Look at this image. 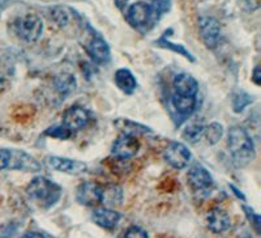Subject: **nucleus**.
<instances>
[{
	"label": "nucleus",
	"mask_w": 261,
	"mask_h": 238,
	"mask_svg": "<svg viewBox=\"0 0 261 238\" xmlns=\"http://www.w3.org/2000/svg\"><path fill=\"white\" fill-rule=\"evenodd\" d=\"M93 220L105 229H113L120 220V213L110 208H97L93 212Z\"/></svg>",
	"instance_id": "16"
},
{
	"label": "nucleus",
	"mask_w": 261,
	"mask_h": 238,
	"mask_svg": "<svg viewBox=\"0 0 261 238\" xmlns=\"http://www.w3.org/2000/svg\"><path fill=\"white\" fill-rule=\"evenodd\" d=\"M114 80H115L116 86L125 94H132L137 88V81L134 74L127 68L118 69L114 75Z\"/></svg>",
	"instance_id": "17"
},
{
	"label": "nucleus",
	"mask_w": 261,
	"mask_h": 238,
	"mask_svg": "<svg viewBox=\"0 0 261 238\" xmlns=\"http://www.w3.org/2000/svg\"><path fill=\"white\" fill-rule=\"evenodd\" d=\"M174 89L175 94L187 96V97H196L199 92V83L196 81L195 78H192L188 74H179L174 78Z\"/></svg>",
	"instance_id": "14"
},
{
	"label": "nucleus",
	"mask_w": 261,
	"mask_h": 238,
	"mask_svg": "<svg viewBox=\"0 0 261 238\" xmlns=\"http://www.w3.org/2000/svg\"><path fill=\"white\" fill-rule=\"evenodd\" d=\"M157 45L160 46V47L169 49V50L174 51V53L180 54V55H183L184 58H187V59H190L191 62H193V60H195V58H193L192 54H191L188 50H186V47H184V46L176 45V43H172V42H170L169 39L166 38V36H165V34H163V36L161 37L160 39H158Z\"/></svg>",
	"instance_id": "24"
},
{
	"label": "nucleus",
	"mask_w": 261,
	"mask_h": 238,
	"mask_svg": "<svg viewBox=\"0 0 261 238\" xmlns=\"http://www.w3.org/2000/svg\"><path fill=\"white\" fill-rule=\"evenodd\" d=\"M204 127L205 126L202 125V123H191V125L187 126V128L184 130L183 137L192 144L197 143V141H200L202 135H204Z\"/></svg>",
	"instance_id": "23"
},
{
	"label": "nucleus",
	"mask_w": 261,
	"mask_h": 238,
	"mask_svg": "<svg viewBox=\"0 0 261 238\" xmlns=\"http://www.w3.org/2000/svg\"><path fill=\"white\" fill-rule=\"evenodd\" d=\"M12 28L18 38L27 43H34L43 33V21L36 13H27L16 18Z\"/></svg>",
	"instance_id": "4"
},
{
	"label": "nucleus",
	"mask_w": 261,
	"mask_h": 238,
	"mask_svg": "<svg viewBox=\"0 0 261 238\" xmlns=\"http://www.w3.org/2000/svg\"><path fill=\"white\" fill-rule=\"evenodd\" d=\"M73 132L69 130V128L65 127L64 125H60V126H54V127L47 128L45 131V135L47 136L54 137V139H60V140H67L72 136Z\"/></svg>",
	"instance_id": "25"
},
{
	"label": "nucleus",
	"mask_w": 261,
	"mask_h": 238,
	"mask_svg": "<svg viewBox=\"0 0 261 238\" xmlns=\"http://www.w3.org/2000/svg\"><path fill=\"white\" fill-rule=\"evenodd\" d=\"M55 84V89L59 93L60 96L65 97L67 94L72 93L76 88V80L72 75H62V76H58L54 81Z\"/></svg>",
	"instance_id": "21"
},
{
	"label": "nucleus",
	"mask_w": 261,
	"mask_h": 238,
	"mask_svg": "<svg viewBox=\"0 0 261 238\" xmlns=\"http://www.w3.org/2000/svg\"><path fill=\"white\" fill-rule=\"evenodd\" d=\"M3 6H4V0H0V9L3 8Z\"/></svg>",
	"instance_id": "35"
},
{
	"label": "nucleus",
	"mask_w": 261,
	"mask_h": 238,
	"mask_svg": "<svg viewBox=\"0 0 261 238\" xmlns=\"http://www.w3.org/2000/svg\"><path fill=\"white\" fill-rule=\"evenodd\" d=\"M27 194L33 202L38 203L41 207L48 208L59 200L62 188L55 182L45 177H37L28 185Z\"/></svg>",
	"instance_id": "2"
},
{
	"label": "nucleus",
	"mask_w": 261,
	"mask_h": 238,
	"mask_svg": "<svg viewBox=\"0 0 261 238\" xmlns=\"http://www.w3.org/2000/svg\"><path fill=\"white\" fill-rule=\"evenodd\" d=\"M163 157H165L167 164L171 165L174 169H184L191 162L192 155H191L190 149L183 143L171 141L165 149Z\"/></svg>",
	"instance_id": "6"
},
{
	"label": "nucleus",
	"mask_w": 261,
	"mask_h": 238,
	"mask_svg": "<svg viewBox=\"0 0 261 238\" xmlns=\"http://www.w3.org/2000/svg\"><path fill=\"white\" fill-rule=\"evenodd\" d=\"M243 209H244V212H246L248 220L251 221V224H252L253 226H255L256 232L260 233V216H258L257 213H255V211H253L252 208L247 207V205H244Z\"/></svg>",
	"instance_id": "28"
},
{
	"label": "nucleus",
	"mask_w": 261,
	"mask_h": 238,
	"mask_svg": "<svg viewBox=\"0 0 261 238\" xmlns=\"http://www.w3.org/2000/svg\"><path fill=\"white\" fill-rule=\"evenodd\" d=\"M102 186L98 185L97 182L86 181L81 183L77 187L76 198L80 204L88 205V207H94V205L102 203Z\"/></svg>",
	"instance_id": "8"
},
{
	"label": "nucleus",
	"mask_w": 261,
	"mask_h": 238,
	"mask_svg": "<svg viewBox=\"0 0 261 238\" xmlns=\"http://www.w3.org/2000/svg\"><path fill=\"white\" fill-rule=\"evenodd\" d=\"M222 135V125L218 122H213L209 126H206V127H204V135H202V136L205 137V140H206V143H208L209 146H214V144H217L220 141Z\"/></svg>",
	"instance_id": "22"
},
{
	"label": "nucleus",
	"mask_w": 261,
	"mask_h": 238,
	"mask_svg": "<svg viewBox=\"0 0 261 238\" xmlns=\"http://www.w3.org/2000/svg\"><path fill=\"white\" fill-rule=\"evenodd\" d=\"M206 224L213 233H223L231 226V219L223 209L213 208L206 216Z\"/></svg>",
	"instance_id": "15"
},
{
	"label": "nucleus",
	"mask_w": 261,
	"mask_h": 238,
	"mask_svg": "<svg viewBox=\"0 0 261 238\" xmlns=\"http://www.w3.org/2000/svg\"><path fill=\"white\" fill-rule=\"evenodd\" d=\"M200 33L206 47L214 49L221 39V24L214 17H201L199 21Z\"/></svg>",
	"instance_id": "10"
},
{
	"label": "nucleus",
	"mask_w": 261,
	"mask_h": 238,
	"mask_svg": "<svg viewBox=\"0 0 261 238\" xmlns=\"http://www.w3.org/2000/svg\"><path fill=\"white\" fill-rule=\"evenodd\" d=\"M123 200L122 188L116 185H110L102 188V203L107 205H119Z\"/></svg>",
	"instance_id": "20"
},
{
	"label": "nucleus",
	"mask_w": 261,
	"mask_h": 238,
	"mask_svg": "<svg viewBox=\"0 0 261 238\" xmlns=\"http://www.w3.org/2000/svg\"><path fill=\"white\" fill-rule=\"evenodd\" d=\"M127 20L132 27L135 28H146L155 22L154 13L151 9L150 4L145 2H137L135 4H130L127 9Z\"/></svg>",
	"instance_id": "5"
},
{
	"label": "nucleus",
	"mask_w": 261,
	"mask_h": 238,
	"mask_svg": "<svg viewBox=\"0 0 261 238\" xmlns=\"http://www.w3.org/2000/svg\"><path fill=\"white\" fill-rule=\"evenodd\" d=\"M252 102L251 100V96L247 94L246 92H238L234 96V100H232V107H234L235 113H241L244 110V107L248 106L249 104Z\"/></svg>",
	"instance_id": "26"
},
{
	"label": "nucleus",
	"mask_w": 261,
	"mask_h": 238,
	"mask_svg": "<svg viewBox=\"0 0 261 238\" xmlns=\"http://www.w3.org/2000/svg\"><path fill=\"white\" fill-rule=\"evenodd\" d=\"M196 97H187V96L175 94L172 97V105L180 115L188 116L196 109Z\"/></svg>",
	"instance_id": "19"
},
{
	"label": "nucleus",
	"mask_w": 261,
	"mask_h": 238,
	"mask_svg": "<svg viewBox=\"0 0 261 238\" xmlns=\"http://www.w3.org/2000/svg\"><path fill=\"white\" fill-rule=\"evenodd\" d=\"M86 51L89 57L98 64H106L111 59V51L107 42L102 37L93 36L86 46Z\"/></svg>",
	"instance_id": "13"
},
{
	"label": "nucleus",
	"mask_w": 261,
	"mask_h": 238,
	"mask_svg": "<svg viewBox=\"0 0 261 238\" xmlns=\"http://www.w3.org/2000/svg\"><path fill=\"white\" fill-rule=\"evenodd\" d=\"M46 164L51 169L60 173H65V174H71V176L83 174L88 170V165L83 161L71 160V158L59 157V156H48L46 158Z\"/></svg>",
	"instance_id": "7"
},
{
	"label": "nucleus",
	"mask_w": 261,
	"mask_h": 238,
	"mask_svg": "<svg viewBox=\"0 0 261 238\" xmlns=\"http://www.w3.org/2000/svg\"><path fill=\"white\" fill-rule=\"evenodd\" d=\"M115 127H118L124 135H130V136H136L139 134H148L151 132V130L141 123L134 122L129 119H118L114 122Z\"/></svg>",
	"instance_id": "18"
},
{
	"label": "nucleus",
	"mask_w": 261,
	"mask_h": 238,
	"mask_svg": "<svg viewBox=\"0 0 261 238\" xmlns=\"http://www.w3.org/2000/svg\"><path fill=\"white\" fill-rule=\"evenodd\" d=\"M231 188H232V190H234V191H235V194H237V197H238V198H242V199H243V200H244V197H243V194H242V193H241V191H239V190H237V188H235V187H234V186H231Z\"/></svg>",
	"instance_id": "34"
},
{
	"label": "nucleus",
	"mask_w": 261,
	"mask_h": 238,
	"mask_svg": "<svg viewBox=\"0 0 261 238\" xmlns=\"http://www.w3.org/2000/svg\"><path fill=\"white\" fill-rule=\"evenodd\" d=\"M188 183L195 193L202 194L211 190L213 186V178L211 173L201 165H195L188 172Z\"/></svg>",
	"instance_id": "9"
},
{
	"label": "nucleus",
	"mask_w": 261,
	"mask_h": 238,
	"mask_svg": "<svg viewBox=\"0 0 261 238\" xmlns=\"http://www.w3.org/2000/svg\"><path fill=\"white\" fill-rule=\"evenodd\" d=\"M89 122V113L81 106H72L63 115V125L72 132L83 130Z\"/></svg>",
	"instance_id": "12"
},
{
	"label": "nucleus",
	"mask_w": 261,
	"mask_h": 238,
	"mask_svg": "<svg viewBox=\"0 0 261 238\" xmlns=\"http://www.w3.org/2000/svg\"><path fill=\"white\" fill-rule=\"evenodd\" d=\"M53 17L59 27H65V25L68 24L69 16L68 13H67V11H65V8H63V7H57V8H54Z\"/></svg>",
	"instance_id": "27"
},
{
	"label": "nucleus",
	"mask_w": 261,
	"mask_h": 238,
	"mask_svg": "<svg viewBox=\"0 0 261 238\" xmlns=\"http://www.w3.org/2000/svg\"><path fill=\"white\" fill-rule=\"evenodd\" d=\"M20 238H45L42 234L36 232H29V233H25L24 235H21Z\"/></svg>",
	"instance_id": "31"
},
{
	"label": "nucleus",
	"mask_w": 261,
	"mask_h": 238,
	"mask_svg": "<svg viewBox=\"0 0 261 238\" xmlns=\"http://www.w3.org/2000/svg\"><path fill=\"white\" fill-rule=\"evenodd\" d=\"M252 80L256 85H260L261 84V72H260V67L256 66L255 69H253L252 74Z\"/></svg>",
	"instance_id": "30"
},
{
	"label": "nucleus",
	"mask_w": 261,
	"mask_h": 238,
	"mask_svg": "<svg viewBox=\"0 0 261 238\" xmlns=\"http://www.w3.org/2000/svg\"><path fill=\"white\" fill-rule=\"evenodd\" d=\"M114 2H115V6L118 7L119 9H122V11L127 7L128 4V0H114Z\"/></svg>",
	"instance_id": "32"
},
{
	"label": "nucleus",
	"mask_w": 261,
	"mask_h": 238,
	"mask_svg": "<svg viewBox=\"0 0 261 238\" xmlns=\"http://www.w3.org/2000/svg\"><path fill=\"white\" fill-rule=\"evenodd\" d=\"M6 85H7L6 78H4L3 75L0 74V92H2V90H3L4 88H6Z\"/></svg>",
	"instance_id": "33"
},
{
	"label": "nucleus",
	"mask_w": 261,
	"mask_h": 238,
	"mask_svg": "<svg viewBox=\"0 0 261 238\" xmlns=\"http://www.w3.org/2000/svg\"><path fill=\"white\" fill-rule=\"evenodd\" d=\"M0 170H22L36 173L41 170L38 161L24 151L0 149Z\"/></svg>",
	"instance_id": "3"
},
{
	"label": "nucleus",
	"mask_w": 261,
	"mask_h": 238,
	"mask_svg": "<svg viewBox=\"0 0 261 238\" xmlns=\"http://www.w3.org/2000/svg\"><path fill=\"white\" fill-rule=\"evenodd\" d=\"M227 147L237 166H246L255 158V144L243 127L234 126L228 130Z\"/></svg>",
	"instance_id": "1"
},
{
	"label": "nucleus",
	"mask_w": 261,
	"mask_h": 238,
	"mask_svg": "<svg viewBox=\"0 0 261 238\" xmlns=\"http://www.w3.org/2000/svg\"><path fill=\"white\" fill-rule=\"evenodd\" d=\"M140 149V143L136 136L124 135L118 137L113 146V155L118 160H128L137 155Z\"/></svg>",
	"instance_id": "11"
},
{
	"label": "nucleus",
	"mask_w": 261,
	"mask_h": 238,
	"mask_svg": "<svg viewBox=\"0 0 261 238\" xmlns=\"http://www.w3.org/2000/svg\"><path fill=\"white\" fill-rule=\"evenodd\" d=\"M124 238H148L145 230H143L139 226H130L129 229L125 232Z\"/></svg>",
	"instance_id": "29"
}]
</instances>
